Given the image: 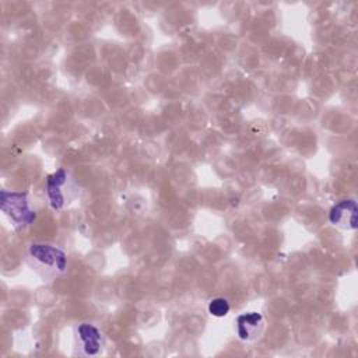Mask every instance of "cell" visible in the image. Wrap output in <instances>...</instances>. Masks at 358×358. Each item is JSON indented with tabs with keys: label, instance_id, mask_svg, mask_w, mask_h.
<instances>
[{
	"label": "cell",
	"instance_id": "3",
	"mask_svg": "<svg viewBox=\"0 0 358 358\" xmlns=\"http://www.w3.org/2000/svg\"><path fill=\"white\" fill-rule=\"evenodd\" d=\"M0 208L7 220L17 229H24L34 224L36 218L35 210L31 207L28 194L25 192H0Z\"/></svg>",
	"mask_w": 358,
	"mask_h": 358
},
{
	"label": "cell",
	"instance_id": "5",
	"mask_svg": "<svg viewBox=\"0 0 358 358\" xmlns=\"http://www.w3.org/2000/svg\"><path fill=\"white\" fill-rule=\"evenodd\" d=\"M236 336L241 341L252 343L259 340L266 330V320L262 313L250 310L243 312L235 319Z\"/></svg>",
	"mask_w": 358,
	"mask_h": 358
},
{
	"label": "cell",
	"instance_id": "2",
	"mask_svg": "<svg viewBox=\"0 0 358 358\" xmlns=\"http://www.w3.org/2000/svg\"><path fill=\"white\" fill-rule=\"evenodd\" d=\"M78 186L66 168L49 173L45 180V193L52 210L60 211L70 206L78 196Z\"/></svg>",
	"mask_w": 358,
	"mask_h": 358
},
{
	"label": "cell",
	"instance_id": "1",
	"mask_svg": "<svg viewBox=\"0 0 358 358\" xmlns=\"http://www.w3.org/2000/svg\"><path fill=\"white\" fill-rule=\"evenodd\" d=\"M28 262L32 270L46 281L56 280L67 271V253L49 242H34L28 248Z\"/></svg>",
	"mask_w": 358,
	"mask_h": 358
},
{
	"label": "cell",
	"instance_id": "7",
	"mask_svg": "<svg viewBox=\"0 0 358 358\" xmlns=\"http://www.w3.org/2000/svg\"><path fill=\"white\" fill-rule=\"evenodd\" d=\"M207 310L214 317H224L231 310V303L224 296H214L207 303Z\"/></svg>",
	"mask_w": 358,
	"mask_h": 358
},
{
	"label": "cell",
	"instance_id": "4",
	"mask_svg": "<svg viewBox=\"0 0 358 358\" xmlns=\"http://www.w3.org/2000/svg\"><path fill=\"white\" fill-rule=\"evenodd\" d=\"M76 352L81 357H96L105 348V336L101 329L90 322H80L74 326Z\"/></svg>",
	"mask_w": 358,
	"mask_h": 358
},
{
	"label": "cell",
	"instance_id": "6",
	"mask_svg": "<svg viewBox=\"0 0 358 358\" xmlns=\"http://www.w3.org/2000/svg\"><path fill=\"white\" fill-rule=\"evenodd\" d=\"M358 206L354 197L338 200L329 211V222L337 228L352 231L357 228Z\"/></svg>",
	"mask_w": 358,
	"mask_h": 358
}]
</instances>
